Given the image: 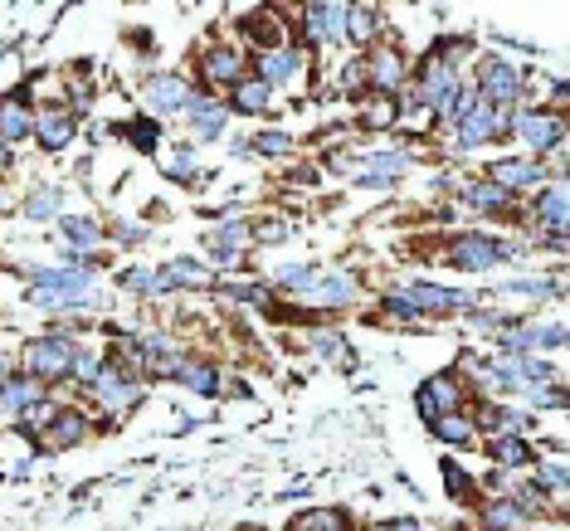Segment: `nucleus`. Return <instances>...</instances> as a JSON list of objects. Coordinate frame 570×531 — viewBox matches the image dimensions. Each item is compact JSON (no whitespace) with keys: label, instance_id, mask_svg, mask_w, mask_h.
<instances>
[{"label":"nucleus","instance_id":"79ce46f5","mask_svg":"<svg viewBox=\"0 0 570 531\" xmlns=\"http://www.w3.org/2000/svg\"><path fill=\"white\" fill-rule=\"evenodd\" d=\"M541 483H546V488H570V473H561V468H541Z\"/></svg>","mask_w":570,"mask_h":531},{"label":"nucleus","instance_id":"e433bc0d","mask_svg":"<svg viewBox=\"0 0 570 531\" xmlns=\"http://www.w3.org/2000/svg\"><path fill=\"white\" fill-rule=\"evenodd\" d=\"M54 210H59V190H54V186H44V190L30 195V215H35V220H49Z\"/></svg>","mask_w":570,"mask_h":531},{"label":"nucleus","instance_id":"6ab92c4d","mask_svg":"<svg viewBox=\"0 0 570 531\" xmlns=\"http://www.w3.org/2000/svg\"><path fill=\"white\" fill-rule=\"evenodd\" d=\"M356 298V283L346 278V273H332V278H317V288L307 293V303L312 307H342Z\"/></svg>","mask_w":570,"mask_h":531},{"label":"nucleus","instance_id":"7ed1b4c3","mask_svg":"<svg viewBox=\"0 0 570 531\" xmlns=\"http://www.w3.org/2000/svg\"><path fill=\"white\" fill-rule=\"evenodd\" d=\"M78 371V351L69 346V337H39L25 346V376L35 380H59Z\"/></svg>","mask_w":570,"mask_h":531},{"label":"nucleus","instance_id":"f704fd0d","mask_svg":"<svg viewBox=\"0 0 570 531\" xmlns=\"http://www.w3.org/2000/svg\"><path fill=\"white\" fill-rule=\"evenodd\" d=\"M64 234H69V239H74L78 249H93V244H98V234H103V229L93 225V220H83V215H69V220H64Z\"/></svg>","mask_w":570,"mask_h":531},{"label":"nucleus","instance_id":"a878e982","mask_svg":"<svg viewBox=\"0 0 570 531\" xmlns=\"http://www.w3.org/2000/svg\"><path fill=\"white\" fill-rule=\"evenodd\" d=\"M205 74L215 78V83H234V88H239V74H244V54H234V49H215V54L205 59Z\"/></svg>","mask_w":570,"mask_h":531},{"label":"nucleus","instance_id":"a211bd4d","mask_svg":"<svg viewBox=\"0 0 570 531\" xmlns=\"http://www.w3.org/2000/svg\"><path fill=\"white\" fill-rule=\"evenodd\" d=\"M298 69H303V54H293V49H268L264 59H259V78H264L268 88L288 83Z\"/></svg>","mask_w":570,"mask_h":531},{"label":"nucleus","instance_id":"49530a36","mask_svg":"<svg viewBox=\"0 0 570 531\" xmlns=\"http://www.w3.org/2000/svg\"><path fill=\"white\" fill-rule=\"evenodd\" d=\"M483 531H502V527H483Z\"/></svg>","mask_w":570,"mask_h":531},{"label":"nucleus","instance_id":"f3484780","mask_svg":"<svg viewBox=\"0 0 570 531\" xmlns=\"http://www.w3.org/2000/svg\"><path fill=\"white\" fill-rule=\"evenodd\" d=\"M39 405V380L35 376H5V419H25V410Z\"/></svg>","mask_w":570,"mask_h":531},{"label":"nucleus","instance_id":"ddd939ff","mask_svg":"<svg viewBox=\"0 0 570 531\" xmlns=\"http://www.w3.org/2000/svg\"><path fill=\"white\" fill-rule=\"evenodd\" d=\"M507 351H546V346H570V332L566 327H517L502 337Z\"/></svg>","mask_w":570,"mask_h":531},{"label":"nucleus","instance_id":"37998d69","mask_svg":"<svg viewBox=\"0 0 570 531\" xmlns=\"http://www.w3.org/2000/svg\"><path fill=\"white\" fill-rule=\"evenodd\" d=\"M444 478H449V493H463V488H468V478H463V473H458V468H454V463H444Z\"/></svg>","mask_w":570,"mask_h":531},{"label":"nucleus","instance_id":"9b49d317","mask_svg":"<svg viewBox=\"0 0 570 531\" xmlns=\"http://www.w3.org/2000/svg\"><path fill=\"white\" fill-rule=\"evenodd\" d=\"M405 166H410L405 152H380V156H366V161H351V176H356L361 186H390Z\"/></svg>","mask_w":570,"mask_h":531},{"label":"nucleus","instance_id":"dca6fc26","mask_svg":"<svg viewBox=\"0 0 570 531\" xmlns=\"http://www.w3.org/2000/svg\"><path fill=\"white\" fill-rule=\"evenodd\" d=\"M541 166L536 161H497L493 166V186H502V190H532V186H541Z\"/></svg>","mask_w":570,"mask_h":531},{"label":"nucleus","instance_id":"4be33fe9","mask_svg":"<svg viewBox=\"0 0 570 531\" xmlns=\"http://www.w3.org/2000/svg\"><path fill=\"white\" fill-rule=\"evenodd\" d=\"M161 288H210V268L190 264V259H176V264L161 268Z\"/></svg>","mask_w":570,"mask_h":531},{"label":"nucleus","instance_id":"cd10ccee","mask_svg":"<svg viewBox=\"0 0 570 531\" xmlns=\"http://www.w3.org/2000/svg\"><path fill=\"white\" fill-rule=\"evenodd\" d=\"M429 429H434L444 444H473V419H463V415H439V419H429Z\"/></svg>","mask_w":570,"mask_h":531},{"label":"nucleus","instance_id":"bb28decb","mask_svg":"<svg viewBox=\"0 0 570 531\" xmlns=\"http://www.w3.org/2000/svg\"><path fill=\"white\" fill-rule=\"evenodd\" d=\"M69 137H74V117H69V113H49L44 122H39V142H44L49 152L69 147Z\"/></svg>","mask_w":570,"mask_h":531},{"label":"nucleus","instance_id":"473e14b6","mask_svg":"<svg viewBox=\"0 0 570 531\" xmlns=\"http://www.w3.org/2000/svg\"><path fill=\"white\" fill-rule=\"evenodd\" d=\"M317 278H322L317 268H283V273H278V283H283L288 293H303V298L317 288Z\"/></svg>","mask_w":570,"mask_h":531},{"label":"nucleus","instance_id":"20e7f679","mask_svg":"<svg viewBox=\"0 0 570 531\" xmlns=\"http://www.w3.org/2000/svg\"><path fill=\"white\" fill-rule=\"evenodd\" d=\"M507 244H497V239H488V234H463L454 244V264L468 268V273H488V268L507 264Z\"/></svg>","mask_w":570,"mask_h":531},{"label":"nucleus","instance_id":"b1692460","mask_svg":"<svg viewBox=\"0 0 570 531\" xmlns=\"http://www.w3.org/2000/svg\"><path fill=\"white\" fill-rule=\"evenodd\" d=\"M502 298H512V303H546V298H556V283L551 278H517V283H502Z\"/></svg>","mask_w":570,"mask_h":531},{"label":"nucleus","instance_id":"c9c22d12","mask_svg":"<svg viewBox=\"0 0 570 531\" xmlns=\"http://www.w3.org/2000/svg\"><path fill=\"white\" fill-rule=\"evenodd\" d=\"M376 35V10L371 5H351V39H371Z\"/></svg>","mask_w":570,"mask_h":531},{"label":"nucleus","instance_id":"423d86ee","mask_svg":"<svg viewBox=\"0 0 570 531\" xmlns=\"http://www.w3.org/2000/svg\"><path fill=\"white\" fill-rule=\"evenodd\" d=\"M507 122H517L512 113H502V108H488V103H478V113H468L458 122V147L463 152H473V147H483L493 132H502Z\"/></svg>","mask_w":570,"mask_h":531},{"label":"nucleus","instance_id":"c03bdc74","mask_svg":"<svg viewBox=\"0 0 570 531\" xmlns=\"http://www.w3.org/2000/svg\"><path fill=\"white\" fill-rule=\"evenodd\" d=\"M259 152H288V137H259Z\"/></svg>","mask_w":570,"mask_h":531},{"label":"nucleus","instance_id":"39448f33","mask_svg":"<svg viewBox=\"0 0 570 531\" xmlns=\"http://www.w3.org/2000/svg\"><path fill=\"white\" fill-rule=\"evenodd\" d=\"M419 415L439 419V415H458L463 410V385H458L454 376H429L424 385H419Z\"/></svg>","mask_w":570,"mask_h":531},{"label":"nucleus","instance_id":"c756f323","mask_svg":"<svg viewBox=\"0 0 570 531\" xmlns=\"http://www.w3.org/2000/svg\"><path fill=\"white\" fill-rule=\"evenodd\" d=\"M78 439H83V419L78 415H59V424L44 434L49 449H69V444H78Z\"/></svg>","mask_w":570,"mask_h":531},{"label":"nucleus","instance_id":"58836bf2","mask_svg":"<svg viewBox=\"0 0 570 531\" xmlns=\"http://www.w3.org/2000/svg\"><path fill=\"white\" fill-rule=\"evenodd\" d=\"M488 517H493V527H502V531L522 527V512H517V507H507V502H497L493 512H488Z\"/></svg>","mask_w":570,"mask_h":531},{"label":"nucleus","instance_id":"f03ea898","mask_svg":"<svg viewBox=\"0 0 570 531\" xmlns=\"http://www.w3.org/2000/svg\"><path fill=\"white\" fill-rule=\"evenodd\" d=\"M385 307H390V312H405V317H419V312L439 317V312H468L473 298H468V293H454V288H439V283H405L400 293L385 298Z\"/></svg>","mask_w":570,"mask_h":531},{"label":"nucleus","instance_id":"c85d7f7f","mask_svg":"<svg viewBox=\"0 0 570 531\" xmlns=\"http://www.w3.org/2000/svg\"><path fill=\"white\" fill-rule=\"evenodd\" d=\"M493 458L502 468H522V463H532V449L517 439V434H497L493 439Z\"/></svg>","mask_w":570,"mask_h":531},{"label":"nucleus","instance_id":"ea45409f","mask_svg":"<svg viewBox=\"0 0 570 531\" xmlns=\"http://www.w3.org/2000/svg\"><path fill=\"white\" fill-rule=\"evenodd\" d=\"M400 78V59L395 54H380L376 59V83H395Z\"/></svg>","mask_w":570,"mask_h":531},{"label":"nucleus","instance_id":"6e6552de","mask_svg":"<svg viewBox=\"0 0 570 531\" xmlns=\"http://www.w3.org/2000/svg\"><path fill=\"white\" fill-rule=\"evenodd\" d=\"M517 132L532 152H556L561 137H566V122L556 113H517Z\"/></svg>","mask_w":570,"mask_h":531},{"label":"nucleus","instance_id":"4468645a","mask_svg":"<svg viewBox=\"0 0 570 531\" xmlns=\"http://www.w3.org/2000/svg\"><path fill=\"white\" fill-rule=\"evenodd\" d=\"M454 88H458V74L449 69V64H439V59H434V64L424 69V83H419V103H429V108H444Z\"/></svg>","mask_w":570,"mask_h":531},{"label":"nucleus","instance_id":"f257e3e1","mask_svg":"<svg viewBox=\"0 0 570 531\" xmlns=\"http://www.w3.org/2000/svg\"><path fill=\"white\" fill-rule=\"evenodd\" d=\"M30 298L39 307H54V312H69V307H88L98 298L93 288V268L88 264H59V268H35L30 273Z\"/></svg>","mask_w":570,"mask_h":531},{"label":"nucleus","instance_id":"0eeeda50","mask_svg":"<svg viewBox=\"0 0 570 531\" xmlns=\"http://www.w3.org/2000/svg\"><path fill=\"white\" fill-rule=\"evenodd\" d=\"M147 103L156 113H190L195 98H190V83L181 74H152L147 78Z\"/></svg>","mask_w":570,"mask_h":531},{"label":"nucleus","instance_id":"aec40b11","mask_svg":"<svg viewBox=\"0 0 570 531\" xmlns=\"http://www.w3.org/2000/svg\"><path fill=\"white\" fill-rule=\"evenodd\" d=\"M244 244H249V225H244V220L225 225L215 239H210V249H215V264H239V259H244Z\"/></svg>","mask_w":570,"mask_h":531},{"label":"nucleus","instance_id":"5701e85b","mask_svg":"<svg viewBox=\"0 0 570 531\" xmlns=\"http://www.w3.org/2000/svg\"><path fill=\"white\" fill-rule=\"evenodd\" d=\"M166 376H176L181 385H190V390H200V395H215V390H220V376H215L210 366H190V361H171V366H166Z\"/></svg>","mask_w":570,"mask_h":531},{"label":"nucleus","instance_id":"4c0bfd02","mask_svg":"<svg viewBox=\"0 0 570 531\" xmlns=\"http://www.w3.org/2000/svg\"><path fill=\"white\" fill-rule=\"evenodd\" d=\"M312 346H317V351H327V356H337V361H351V351H346V342L342 337H332V332H322V337H312Z\"/></svg>","mask_w":570,"mask_h":531},{"label":"nucleus","instance_id":"412c9836","mask_svg":"<svg viewBox=\"0 0 570 531\" xmlns=\"http://www.w3.org/2000/svg\"><path fill=\"white\" fill-rule=\"evenodd\" d=\"M190 132H195V137H220V132H225V103L195 98V108H190Z\"/></svg>","mask_w":570,"mask_h":531},{"label":"nucleus","instance_id":"9d476101","mask_svg":"<svg viewBox=\"0 0 570 531\" xmlns=\"http://www.w3.org/2000/svg\"><path fill=\"white\" fill-rule=\"evenodd\" d=\"M307 39H351V5H307Z\"/></svg>","mask_w":570,"mask_h":531},{"label":"nucleus","instance_id":"a18cd8bd","mask_svg":"<svg viewBox=\"0 0 570 531\" xmlns=\"http://www.w3.org/2000/svg\"><path fill=\"white\" fill-rule=\"evenodd\" d=\"M395 531H419L415 522H395Z\"/></svg>","mask_w":570,"mask_h":531},{"label":"nucleus","instance_id":"f8f14e48","mask_svg":"<svg viewBox=\"0 0 570 531\" xmlns=\"http://www.w3.org/2000/svg\"><path fill=\"white\" fill-rule=\"evenodd\" d=\"M536 215H541V225H546V229L570 234V176L541 190V200H536Z\"/></svg>","mask_w":570,"mask_h":531},{"label":"nucleus","instance_id":"1a4fd4ad","mask_svg":"<svg viewBox=\"0 0 570 531\" xmlns=\"http://www.w3.org/2000/svg\"><path fill=\"white\" fill-rule=\"evenodd\" d=\"M517 98H522V74H517L512 64H502V59L483 64V103H488V108H507V103H517Z\"/></svg>","mask_w":570,"mask_h":531},{"label":"nucleus","instance_id":"7c9ffc66","mask_svg":"<svg viewBox=\"0 0 570 531\" xmlns=\"http://www.w3.org/2000/svg\"><path fill=\"white\" fill-rule=\"evenodd\" d=\"M30 127H35V117L20 108V98H10V103H5V142H20Z\"/></svg>","mask_w":570,"mask_h":531},{"label":"nucleus","instance_id":"393cba45","mask_svg":"<svg viewBox=\"0 0 570 531\" xmlns=\"http://www.w3.org/2000/svg\"><path fill=\"white\" fill-rule=\"evenodd\" d=\"M268 103H273V88H268L264 78H244V83L234 88V108H239V113H264Z\"/></svg>","mask_w":570,"mask_h":531},{"label":"nucleus","instance_id":"a19ab883","mask_svg":"<svg viewBox=\"0 0 570 531\" xmlns=\"http://www.w3.org/2000/svg\"><path fill=\"white\" fill-rule=\"evenodd\" d=\"M127 132H132L137 147H156V127H147V122H137V127H127Z\"/></svg>","mask_w":570,"mask_h":531},{"label":"nucleus","instance_id":"72a5a7b5","mask_svg":"<svg viewBox=\"0 0 570 531\" xmlns=\"http://www.w3.org/2000/svg\"><path fill=\"white\" fill-rule=\"evenodd\" d=\"M463 200L478 205V210H502V205H507V190L502 186H468L463 190Z\"/></svg>","mask_w":570,"mask_h":531},{"label":"nucleus","instance_id":"2eb2a0df","mask_svg":"<svg viewBox=\"0 0 570 531\" xmlns=\"http://www.w3.org/2000/svg\"><path fill=\"white\" fill-rule=\"evenodd\" d=\"M98 395H103V405H108V410H127L142 390L122 376V366L113 361V366H103V376H98Z\"/></svg>","mask_w":570,"mask_h":531},{"label":"nucleus","instance_id":"2f4dec72","mask_svg":"<svg viewBox=\"0 0 570 531\" xmlns=\"http://www.w3.org/2000/svg\"><path fill=\"white\" fill-rule=\"evenodd\" d=\"M122 288H132V293H166L161 288V268H132V273H122Z\"/></svg>","mask_w":570,"mask_h":531}]
</instances>
